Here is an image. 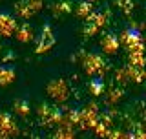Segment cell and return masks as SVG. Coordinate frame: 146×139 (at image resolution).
I'll return each instance as SVG.
<instances>
[{
    "label": "cell",
    "instance_id": "6da1fadb",
    "mask_svg": "<svg viewBox=\"0 0 146 139\" xmlns=\"http://www.w3.org/2000/svg\"><path fill=\"white\" fill-rule=\"evenodd\" d=\"M90 86H91V90H93V94H100V92H102V81H100V79H93Z\"/></svg>",
    "mask_w": 146,
    "mask_h": 139
}]
</instances>
